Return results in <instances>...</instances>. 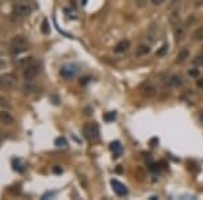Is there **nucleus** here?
<instances>
[{
    "label": "nucleus",
    "mask_w": 203,
    "mask_h": 200,
    "mask_svg": "<svg viewBox=\"0 0 203 200\" xmlns=\"http://www.w3.org/2000/svg\"><path fill=\"white\" fill-rule=\"evenodd\" d=\"M165 0H150V3L154 4V6H160V4H162Z\"/></svg>",
    "instance_id": "a878e982"
},
{
    "label": "nucleus",
    "mask_w": 203,
    "mask_h": 200,
    "mask_svg": "<svg viewBox=\"0 0 203 200\" xmlns=\"http://www.w3.org/2000/svg\"><path fill=\"white\" fill-rule=\"evenodd\" d=\"M31 14V7L24 3H15L12 6V15L18 18H24Z\"/></svg>",
    "instance_id": "39448f33"
},
{
    "label": "nucleus",
    "mask_w": 203,
    "mask_h": 200,
    "mask_svg": "<svg viewBox=\"0 0 203 200\" xmlns=\"http://www.w3.org/2000/svg\"><path fill=\"white\" fill-rule=\"evenodd\" d=\"M166 50H168V45H164V46H162L160 50L157 51V56H164V53H165Z\"/></svg>",
    "instance_id": "5701e85b"
},
{
    "label": "nucleus",
    "mask_w": 203,
    "mask_h": 200,
    "mask_svg": "<svg viewBox=\"0 0 203 200\" xmlns=\"http://www.w3.org/2000/svg\"><path fill=\"white\" fill-rule=\"evenodd\" d=\"M181 84H183V81H181V79L177 75H173V76L169 77V85H171V87L177 88V87H180Z\"/></svg>",
    "instance_id": "dca6fc26"
},
{
    "label": "nucleus",
    "mask_w": 203,
    "mask_h": 200,
    "mask_svg": "<svg viewBox=\"0 0 203 200\" xmlns=\"http://www.w3.org/2000/svg\"><path fill=\"white\" fill-rule=\"evenodd\" d=\"M77 73H79V66H77L76 64H65L60 69L61 77H64V79H67V80L73 79Z\"/></svg>",
    "instance_id": "20e7f679"
},
{
    "label": "nucleus",
    "mask_w": 203,
    "mask_h": 200,
    "mask_svg": "<svg viewBox=\"0 0 203 200\" xmlns=\"http://www.w3.org/2000/svg\"><path fill=\"white\" fill-rule=\"evenodd\" d=\"M169 12H171V23L176 24L180 19L179 12H180V0H171L169 4Z\"/></svg>",
    "instance_id": "0eeeda50"
},
{
    "label": "nucleus",
    "mask_w": 203,
    "mask_h": 200,
    "mask_svg": "<svg viewBox=\"0 0 203 200\" xmlns=\"http://www.w3.org/2000/svg\"><path fill=\"white\" fill-rule=\"evenodd\" d=\"M201 119H202V122H203V114H202V115H201Z\"/></svg>",
    "instance_id": "7c9ffc66"
},
{
    "label": "nucleus",
    "mask_w": 203,
    "mask_h": 200,
    "mask_svg": "<svg viewBox=\"0 0 203 200\" xmlns=\"http://www.w3.org/2000/svg\"><path fill=\"white\" fill-rule=\"evenodd\" d=\"M129 47H130V42L127 39H122L119 41L115 46H114V51L116 53V54H121V53H125V51H127L129 50Z\"/></svg>",
    "instance_id": "9d476101"
},
{
    "label": "nucleus",
    "mask_w": 203,
    "mask_h": 200,
    "mask_svg": "<svg viewBox=\"0 0 203 200\" xmlns=\"http://www.w3.org/2000/svg\"><path fill=\"white\" fill-rule=\"evenodd\" d=\"M115 116H116L115 112H110V114H107V115L104 116V119L107 120V122H110V120H114V119H115Z\"/></svg>",
    "instance_id": "412c9836"
},
{
    "label": "nucleus",
    "mask_w": 203,
    "mask_h": 200,
    "mask_svg": "<svg viewBox=\"0 0 203 200\" xmlns=\"http://www.w3.org/2000/svg\"><path fill=\"white\" fill-rule=\"evenodd\" d=\"M198 62H199V64H201L202 66H203V54H201V56L198 57Z\"/></svg>",
    "instance_id": "bb28decb"
},
{
    "label": "nucleus",
    "mask_w": 203,
    "mask_h": 200,
    "mask_svg": "<svg viewBox=\"0 0 203 200\" xmlns=\"http://www.w3.org/2000/svg\"><path fill=\"white\" fill-rule=\"evenodd\" d=\"M83 134L88 141H95L99 138V126L96 123H87L83 127Z\"/></svg>",
    "instance_id": "7ed1b4c3"
},
{
    "label": "nucleus",
    "mask_w": 203,
    "mask_h": 200,
    "mask_svg": "<svg viewBox=\"0 0 203 200\" xmlns=\"http://www.w3.org/2000/svg\"><path fill=\"white\" fill-rule=\"evenodd\" d=\"M23 93L24 95H30V93H32V92H35V89H37V87L34 84H31V81H26V84L23 85Z\"/></svg>",
    "instance_id": "2eb2a0df"
},
{
    "label": "nucleus",
    "mask_w": 203,
    "mask_h": 200,
    "mask_svg": "<svg viewBox=\"0 0 203 200\" xmlns=\"http://www.w3.org/2000/svg\"><path fill=\"white\" fill-rule=\"evenodd\" d=\"M111 185H112V189H114V192H115L118 196L119 198H123V196H126V195L129 193V191H127V188L122 184L121 181H118V180H115V178H112L111 180Z\"/></svg>",
    "instance_id": "6e6552de"
},
{
    "label": "nucleus",
    "mask_w": 203,
    "mask_h": 200,
    "mask_svg": "<svg viewBox=\"0 0 203 200\" xmlns=\"http://www.w3.org/2000/svg\"><path fill=\"white\" fill-rule=\"evenodd\" d=\"M61 172H62V169L58 168V166H56V168H54V173H61Z\"/></svg>",
    "instance_id": "cd10ccee"
},
{
    "label": "nucleus",
    "mask_w": 203,
    "mask_h": 200,
    "mask_svg": "<svg viewBox=\"0 0 203 200\" xmlns=\"http://www.w3.org/2000/svg\"><path fill=\"white\" fill-rule=\"evenodd\" d=\"M2 138H3V134H2V131H0V139H2Z\"/></svg>",
    "instance_id": "c756f323"
},
{
    "label": "nucleus",
    "mask_w": 203,
    "mask_h": 200,
    "mask_svg": "<svg viewBox=\"0 0 203 200\" xmlns=\"http://www.w3.org/2000/svg\"><path fill=\"white\" fill-rule=\"evenodd\" d=\"M0 122H2L3 124H12L14 118H12V115L7 110H2V111H0Z\"/></svg>",
    "instance_id": "9b49d317"
},
{
    "label": "nucleus",
    "mask_w": 203,
    "mask_h": 200,
    "mask_svg": "<svg viewBox=\"0 0 203 200\" xmlns=\"http://www.w3.org/2000/svg\"><path fill=\"white\" fill-rule=\"evenodd\" d=\"M18 83V79L14 73L0 75V89H12Z\"/></svg>",
    "instance_id": "f03ea898"
},
{
    "label": "nucleus",
    "mask_w": 203,
    "mask_h": 200,
    "mask_svg": "<svg viewBox=\"0 0 203 200\" xmlns=\"http://www.w3.org/2000/svg\"><path fill=\"white\" fill-rule=\"evenodd\" d=\"M49 31H50V28H49L47 20H43V23H42V32H43V34H49Z\"/></svg>",
    "instance_id": "6ab92c4d"
},
{
    "label": "nucleus",
    "mask_w": 203,
    "mask_h": 200,
    "mask_svg": "<svg viewBox=\"0 0 203 200\" xmlns=\"http://www.w3.org/2000/svg\"><path fill=\"white\" fill-rule=\"evenodd\" d=\"M149 51H150V47H149V45H146V43H141L140 46L137 47L136 56H138V57H142V56H146V54H148Z\"/></svg>",
    "instance_id": "4468645a"
},
{
    "label": "nucleus",
    "mask_w": 203,
    "mask_h": 200,
    "mask_svg": "<svg viewBox=\"0 0 203 200\" xmlns=\"http://www.w3.org/2000/svg\"><path fill=\"white\" fill-rule=\"evenodd\" d=\"M10 45H11V51L14 53V54H19V53L27 50V47H28V42H27V39L24 38L23 35L14 37V38L11 39Z\"/></svg>",
    "instance_id": "f257e3e1"
},
{
    "label": "nucleus",
    "mask_w": 203,
    "mask_h": 200,
    "mask_svg": "<svg viewBox=\"0 0 203 200\" xmlns=\"http://www.w3.org/2000/svg\"><path fill=\"white\" fill-rule=\"evenodd\" d=\"M183 35H184V31H183L181 28H176V38L180 41V39H183Z\"/></svg>",
    "instance_id": "4be33fe9"
},
{
    "label": "nucleus",
    "mask_w": 203,
    "mask_h": 200,
    "mask_svg": "<svg viewBox=\"0 0 203 200\" xmlns=\"http://www.w3.org/2000/svg\"><path fill=\"white\" fill-rule=\"evenodd\" d=\"M188 57H190V50H188V49H181V50L177 53L176 61H175V62H176V64H183L187 58H188Z\"/></svg>",
    "instance_id": "f8f14e48"
},
{
    "label": "nucleus",
    "mask_w": 203,
    "mask_h": 200,
    "mask_svg": "<svg viewBox=\"0 0 203 200\" xmlns=\"http://www.w3.org/2000/svg\"><path fill=\"white\" fill-rule=\"evenodd\" d=\"M188 75L192 76V77H196L199 75V71H198V69H195V68H192V69H190V71H188Z\"/></svg>",
    "instance_id": "b1692460"
},
{
    "label": "nucleus",
    "mask_w": 203,
    "mask_h": 200,
    "mask_svg": "<svg viewBox=\"0 0 203 200\" xmlns=\"http://www.w3.org/2000/svg\"><path fill=\"white\" fill-rule=\"evenodd\" d=\"M0 107H3V108H11V104H10V101H8L6 97H2L0 96Z\"/></svg>",
    "instance_id": "a211bd4d"
},
{
    "label": "nucleus",
    "mask_w": 203,
    "mask_h": 200,
    "mask_svg": "<svg viewBox=\"0 0 203 200\" xmlns=\"http://www.w3.org/2000/svg\"><path fill=\"white\" fill-rule=\"evenodd\" d=\"M38 73H39V64H37V62H34V61H32L30 65H27V66L24 68V71H23V79L26 80V81H32L37 76H38Z\"/></svg>",
    "instance_id": "423d86ee"
},
{
    "label": "nucleus",
    "mask_w": 203,
    "mask_h": 200,
    "mask_svg": "<svg viewBox=\"0 0 203 200\" xmlns=\"http://www.w3.org/2000/svg\"><path fill=\"white\" fill-rule=\"evenodd\" d=\"M149 170H150V172H157V170H158V165H156V164H150L149 165Z\"/></svg>",
    "instance_id": "393cba45"
},
{
    "label": "nucleus",
    "mask_w": 203,
    "mask_h": 200,
    "mask_svg": "<svg viewBox=\"0 0 203 200\" xmlns=\"http://www.w3.org/2000/svg\"><path fill=\"white\" fill-rule=\"evenodd\" d=\"M4 66H6V62H4V61H2V60H0V69H3Z\"/></svg>",
    "instance_id": "c85d7f7f"
},
{
    "label": "nucleus",
    "mask_w": 203,
    "mask_h": 200,
    "mask_svg": "<svg viewBox=\"0 0 203 200\" xmlns=\"http://www.w3.org/2000/svg\"><path fill=\"white\" fill-rule=\"evenodd\" d=\"M56 145L57 146H67V139H65V138H57L56 139Z\"/></svg>",
    "instance_id": "aec40b11"
},
{
    "label": "nucleus",
    "mask_w": 203,
    "mask_h": 200,
    "mask_svg": "<svg viewBox=\"0 0 203 200\" xmlns=\"http://www.w3.org/2000/svg\"><path fill=\"white\" fill-rule=\"evenodd\" d=\"M141 93L144 95L145 97H153L154 95H156V92H157V89L156 87L150 83V81H148V83H144L141 85Z\"/></svg>",
    "instance_id": "1a4fd4ad"
},
{
    "label": "nucleus",
    "mask_w": 203,
    "mask_h": 200,
    "mask_svg": "<svg viewBox=\"0 0 203 200\" xmlns=\"http://www.w3.org/2000/svg\"><path fill=\"white\" fill-rule=\"evenodd\" d=\"M192 39L194 41H202L203 39V26L198 27L196 30L192 32Z\"/></svg>",
    "instance_id": "f3484780"
},
{
    "label": "nucleus",
    "mask_w": 203,
    "mask_h": 200,
    "mask_svg": "<svg viewBox=\"0 0 203 200\" xmlns=\"http://www.w3.org/2000/svg\"><path fill=\"white\" fill-rule=\"evenodd\" d=\"M110 149H111V152L114 153V157L118 158L122 154V145H121V142L119 141H115V142H112L111 145H110Z\"/></svg>",
    "instance_id": "ddd939ff"
}]
</instances>
